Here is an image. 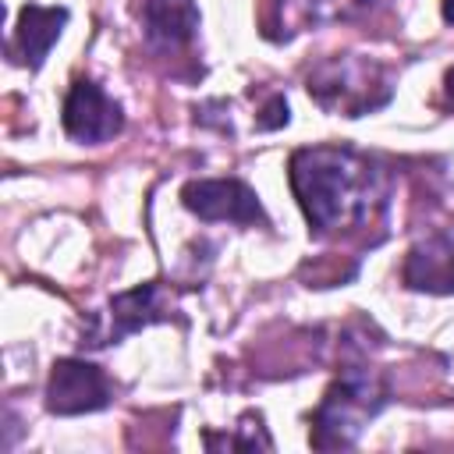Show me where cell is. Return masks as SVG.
<instances>
[{
	"label": "cell",
	"mask_w": 454,
	"mask_h": 454,
	"mask_svg": "<svg viewBox=\"0 0 454 454\" xmlns=\"http://www.w3.org/2000/svg\"><path fill=\"white\" fill-rule=\"evenodd\" d=\"M266 4H270L273 14H266V28L262 32L273 35V28H280L277 39H287V35L301 32L309 21H319L323 7H326V0H266Z\"/></svg>",
	"instance_id": "cell-11"
},
{
	"label": "cell",
	"mask_w": 454,
	"mask_h": 454,
	"mask_svg": "<svg viewBox=\"0 0 454 454\" xmlns=\"http://www.w3.org/2000/svg\"><path fill=\"white\" fill-rule=\"evenodd\" d=\"M142 28H145L149 46H156V50H181V46H188L195 39L199 7L192 0H145Z\"/></svg>",
	"instance_id": "cell-9"
},
{
	"label": "cell",
	"mask_w": 454,
	"mask_h": 454,
	"mask_svg": "<svg viewBox=\"0 0 454 454\" xmlns=\"http://www.w3.org/2000/svg\"><path fill=\"white\" fill-rule=\"evenodd\" d=\"M67 25V7H43V4H25L18 11L14 25V43L21 50V60L28 67H39L50 53V46L60 39Z\"/></svg>",
	"instance_id": "cell-10"
},
{
	"label": "cell",
	"mask_w": 454,
	"mask_h": 454,
	"mask_svg": "<svg viewBox=\"0 0 454 454\" xmlns=\"http://www.w3.org/2000/svg\"><path fill=\"white\" fill-rule=\"evenodd\" d=\"M163 316H167V298H163L160 284H142L135 291L117 294L106 305V312L99 316L103 326H92L89 344L121 340V337H128V333H135V330H142V326H149V323H156Z\"/></svg>",
	"instance_id": "cell-7"
},
{
	"label": "cell",
	"mask_w": 454,
	"mask_h": 454,
	"mask_svg": "<svg viewBox=\"0 0 454 454\" xmlns=\"http://www.w3.org/2000/svg\"><path fill=\"white\" fill-rule=\"evenodd\" d=\"M443 103H447V110H454V67H447V74H443Z\"/></svg>",
	"instance_id": "cell-12"
},
{
	"label": "cell",
	"mask_w": 454,
	"mask_h": 454,
	"mask_svg": "<svg viewBox=\"0 0 454 454\" xmlns=\"http://www.w3.org/2000/svg\"><path fill=\"white\" fill-rule=\"evenodd\" d=\"M291 192L312 234H344L369 227L387 206V174L376 160L340 149L309 145L291 156Z\"/></svg>",
	"instance_id": "cell-1"
},
{
	"label": "cell",
	"mask_w": 454,
	"mask_h": 454,
	"mask_svg": "<svg viewBox=\"0 0 454 454\" xmlns=\"http://www.w3.org/2000/svg\"><path fill=\"white\" fill-rule=\"evenodd\" d=\"M443 21L454 25V0H443Z\"/></svg>",
	"instance_id": "cell-13"
},
{
	"label": "cell",
	"mask_w": 454,
	"mask_h": 454,
	"mask_svg": "<svg viewBox=\"0 0 454 454\" xmlns=\"http://www.w3.org/2000/svg\"><path fill=\"white\" fill-rule=\"evenodd\" d=\"M114 387L106 372L85 358H57L46 380V408L53 415H85L106 408Z\"/></svg>",
	"instance_id": "cell-4"
},
{
	"label": "cell",
	"mask_w": 454,
	"mask_h": 454,
	"mask_svg": "<svg viewBox=\"0 0 454 454\" xmlns=\"http://www.w3.org/2000/svg\"><path fill=\"white\" fill-rule=\"evenodd\" d=\"M383 404H387V387L372 369L365 365L340 369V376L326 387L312 415V447L319 450L351 447L358 433L380 415Z\"/></svg>",
	"instance_id": "cell-2"
},
{
	"label": "cell",
	"mask_w": 454,
	"mask_h": 454,
	"mask_svg": "<svg viewBox=\"0 0 454 454\" xmlns=\"http://www.w3.org/2000/svg\"><path fill=\"white\" fill-rule=\"evenodd\" d=\"M181 202L202 220H227V223H262L266 220L259 195L238 177L188 181L181 192Z\"/></svg>",
	"instance_id": "cell-6"
},
{
	"label": "cell",
	"mask_w": 454,
	"mask_h": 454,
	"mask_svg": "<svg viewBox=\"0 0 454 454\" xmlns=\"http://www.w3.org/2000/svg\"><path fill=\"white\" fill-rule=\"evenodd\" d=\"M60 124L74 142L85 145H99L110 142L121 128H124V110L117 99H110L96 82L78 78L67 96H64V110H60Z\"/></svg>",
	"instance_id": "cell-5"
},
{
	"label": "cell",
	"mask_w": 454,
	"mask_h": 454,
	"mask_svg": "<svg viewBox=\"0 0 454 454\" xmlns=\"http://www.w3.org/2000/svg\"><path fill=\"white\" fill-rule=\"evenodd\" d=\"M401 280L411 291L426 294H454V241L443 234H433L408 248Z\"/></svg>",
	"instance_id": "cell-8"
},
{
	"label": "cell",
	"mask_w": 454,
	"mask_h": 454,
	"mask_svg": "<svg viewBox=\"0 0 454 454\" xmlns=\"http://www.w3.org/2000/svg\"><path fill=\"white\" fill-rule=\"evenodd\" d=\"M305 89L323 110L340 114V117H362V114L380 110L383 103H390L394 78L372 57L337 53L309 71Z\"/></svg>",
	"instance_id": "cell-3"
}]
</instances>
